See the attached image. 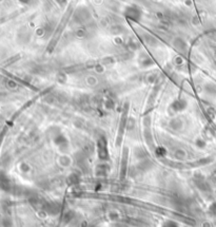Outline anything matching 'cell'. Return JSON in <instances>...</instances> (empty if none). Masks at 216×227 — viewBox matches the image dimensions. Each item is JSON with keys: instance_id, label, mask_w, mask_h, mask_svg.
<instances>
[{"instance_id": "obj_1", "label": "cell", "mask_w": 216, "mask_h": 227, "mask_svg": "<svg viewBox=\"0 0 216 227\" xmlns=\"http://www.w3.org/2000/svg\"><path fill=\"white\" fill-rule=\"evenodd\" d=\"M98 153H99V157L101 160H106L109 156V152L106 150V142L104 138H101L98 142Z\"/></svg>"}, {"instance_id": "obj_2", "label": "cell", "mask_w": 216, "mask_h": 227, "mask_svg": "<svg viewBox=\"0 0 216 227\" xmlns=\"http://www.w3.org/2000/svg\"><path fill=\"white\" fill-rule=\"evenodd\" d=\"M163 227H177V225L174 223V222L169 221V222H167V223H166L165 225H163Z\"/></svg>"}]
</instances>
